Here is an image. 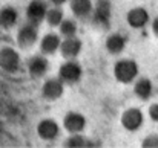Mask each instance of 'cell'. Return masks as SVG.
Segmentation results:
<instances>
[{
  "instance_id": "obj_4",
  "label": "cell",
  "mask_w": 158,
  "mask_h": 148,
  "mask_svg": "<svg viewBox=\"0 0 158 148\" xmlns=\"http://www.w3.org/2000/svg\"><path fill=\"white\" fill-rule=\"evenodd\" d=\"M22 67L20 53L11 46L0 48V69L8 73H15Z\"/></svg>"
},
{
  "instance_id": "obj_7",
  "label": "cell",
  "mask_w": 158,
  "mask_h": 148,
  "mask_svg": "<svg viewBox=\"0 0 158 148\" xmlns=\"http://www.w3.org/2000/svg\"><path fill=\"white\" fill-rule=\"evenodd\" d=\"M26 69H28V73L32 76V78H42L48 73L49 70V61L46 58V55L43 53H37V55H32L28 58L26 61Z\"/></svg>"
},
{
  "instance_id": "obj_19",
  "label": "cell",
  "mask_w": 158,
  "mask_h": 148,
  "mask_svg": "<svg viewBox=\"0 0 158 148\" xmlns=\"http://www.w3.org/2000/svg\"><path fill=\"white\" fill-rule=\"evenodd\" d=\"M89 145H91V142L81 133H69V136L63 142V147L66 148H83L89 147Z\"/></svg>"
},
{
  "instance_id": "obj_9",
  "label": "cell",
  "mask_w": 158,
  "mask_h": 148,
  "mask_svg": "<svg viewBox=\"0 0 158 148\" xmlns=\"http://www.w3.org/2000/svg\"><path fill=\"white\" fill-rule=\"evenodd\" d=\"M63 93H64V84L58 76L46 80L42 86V96L46 101H57L63 96Z\"/></svg>"
},
{
  "instance_id": "obj_10",
  "label": "cell",
  "mask_w": 158,
  "mask_h": 148,
  "mask_svg": "<svg viewBox=\"0 0 158 148\" xmlns=\"http://www.w3.org/2000/svg\"><path fill=\"white\" fill-rule=\"evenodd\" d=\"M37 134L42 141H55L60 134V125L52 118H45L37 124Z\"/></svg>"
},
{
  "instance_id": "obj_25",
  "label": "cell",
  "mask_w": 158,
  "mask_h": 148,
  "mask_svg": "<svg viewBox=\"0 0 158 148\" xmlns=\"http://www.w3.org/2000/svg\"><path fill=\"white\" fill-rule=\"evenodd\" d=\"M51 3H52L54 6H61V5H64L68 0H49Z\"/></svg>"
},
{
  "instance_id": "obj_16",
  "label": "cell",
  "mask_w": 158,
  "mask_h": 148,
  "mask_svg": "<svg viewBox=\"0 0 158 148\" xmlns=\"http://www.w3.org/2000/svg\"><path fill=\"white\" fill-rule=\"evenodd\" d=\"M69 2V6H71V11L74 14L75 18H80V20H86L91 17V12H92V0H68Z\"/></svg>"
},
{
  "instance_id": "obj_3",
  "label": "cell",
  "mask_w": 158,
  "mask_h": 148,
  "mask_svg": "<svg viewBox=\"0 0 158 148\" xmlns=\"http://www.w3.org/2000/svg\"><path fill=\"white\" fill-rule=\"evenodd\" d=\"M83 76L81 64L74 60H66L58 69V78L63 81L64 86H75Z\"/></svg>"
},
{
  "instance_id": "obj_15",
  "label": "cell",
  "mask_w": 158,
  "mask_h": 148,
  "mask_svg": "<svg viewBox=\"0 0 158 148\" xmlns=\"http://www.w3.org/2000/svg\"><path fill=\"white\" fill-rule=\"evenodd\" d=\"M134 93L140 101H149L154 93V84L149 78H135L134 80Z\"/></svg>"
},
{
  "instance_id": "obj_20",
  "label": "cell",
  "mask_w": 158,
  "mask_h": 148,
  "mask_svg": "<svg viewBox=\"0 0 158 148\" xmlns=\"http://www.w3.org/2000/svg\"><path fill=\"white\" fill-rule=\"evenodd\" d=\"M63 18H64V14H63L61 6L48 8V11H46V14H45V21H46L51 28H57Z\"/></svg>"
},
{
  "instance_id": "obj_24",
  "label": "cell",
  "mask_w": 158,
  "mask_h": 148,
  "mask_svg": "<svg viewBox=\"0 0 158 148\" xmlns=\"http://www.w3.org/2000/svg\"><path fill=\"white\" fill-rule=\"evenodd\" d=\"M151 28H152L154 35H155V37H158V17H155V18L151 21Z\"/></svg>"
},
{
  "instance_id": "obj_14",
  "label": "cell",
  "mask_w": 158,
  "mask_h": 148,
  "mask_svg": "<svg viewBox=\"0 0 158 148\" xmlns=\"http://www.w3.org/2000/svg\"><path fill=\"white\" fill-rule=\"evenodd\" d=\"M17 23H19V11L11 5L2 6L0 8V28L5 31H9Z\"/></svg>"
},
{
  "instance_id": "obj_13",
  "label": "cell",
  "mask_w": 158,
  "mask_h": 148,
  "mask_svg": "<svg viewBox=\"0 0 158 148\" xmlns=\"http://www.w3.org/2000/svg\"><path fill=\"white\" fill-rule=\"evenodd\" d=\"M63 127L68 133H81L86 128V118L78 111H68L63 118Z\"/></svg>"
},
{
  "instance_id": "obj_8",
  "label": "cell",
  "mask_w": 158,
  "mask_h": 148,
  "mask_svg": "<svg viewBox=\"0 0 158 148\" xmlns=\"http://www.w3.org/2000/svg\"><path fill=\"white\" fill-rule=\"evenodd\" d=\"M126 21H127V25L132 29H143L151 21V15H149V12H148L146 8L135 6V8H132V9L127 11Z\"/></svg>"
},
{
  "instance_id": "obj_5",
  "label": "cell",
  "mask_w": 158,
  "mask_h": 148,
  "mask_svg": "<svg viewBox=\"0 0 158 148\" xmlns=\"http://www.w3.org/2000/svg\"><path fill=\"white\" fill-rule=\"evenodd\" d=\"M37 40H39V26L37 25L26 21L19 28L15 41L22 49H28V48L34 46L37 43Z\"/></svg>"
},
{
  "instance_id": "obj_12",
  "label": "cell",
  "mask_w": 158,
  "mask_h": 148,
  "mask_svg": "<svg viewBox=\"0 0 158 148\" xmlns=\"http://www.w3.org/2000/svg\"><path fill=\"white\" fill-rule=\"evenodd\" d=\"M83 49V43L80 38L75 37H68V38H63L61 43H60V53L63 55L64 60H74L80 55V52Z\"/></svg>"
},
{
  "instance_id": "obj_2",
  "label": "cell",
  "mask_w": 158,
  "mask_h": 148,
  "mask_svg": "<svg viewBox=\"0 0 158 148\" xmlns=\"http://www.w3.org/2000/svg\"><path fill=\"white\" fill-rule=\"evenodd\" d=\"M91 21L100 29H107L112 18V5L110 0H97L92 6L91 12Z\"/></svg>"
},
{
  "instance_id": "obj_6",
  "label": "cell",
  "mask_w": 158,
  "mask_h": 148,
  "mask_svg": "<svg viewBox=\"0 0 158 148\" xmlns=\"http://www.w3.org/2000/svg\"><path fill=\"white\" fill-rule=\"evenodd\" d=\"M144 124V113L137 108V107H131V108H126L121 115V125L124 130L134 133V131H138Z\"/></svg>"
},
{
  "instance_id": "obj_22",
  "label": "cell",
  "mask_w": 158,
  "mask_h": 148,
  "mask_svg": "<svg viewBox=\"0 0 158 148\" xmlns=\"http://www.w3.org/2000/svg\"><path fill=\"white\" fill-rule=\"evenodd\" d=\"M143 148H158V133H152L141 141Z\"/></svg>"
},
{
  "instance_id": "obj_17",
  "label": "cell",
  "mask_w": 158,
  "mask_h": 148,
  "mask_svg": "<svg viewBox=\"0 0 158 148\" xmlns=\"http://www.w3.org/2000/svg\"><path fill=\"white\" fill-rule=\"evenodd\" d=\"M126 45H127V37L123 35V34H110L107 38H106V50L110 53V55H120L123 50L126 49Z\"/></svg>"
},
{
  "instance_id": "obj_11",
  "label": "cell",
  "mask_w": 158,
  "mask_h": 148,
  "mask_svg": "<svg viewBox=\"0 0 158 148\" xmlns=\"http://www.w3.org/2000/svg\"><path fill=\"white\" fill-rule=\"evenodd\" d=\"M48 11V3L45 0H31L26 6V18L34 25H40L45 21V14Z\"/></svg>"
},
{
  "instance_id": "obj_23",
  "label": "cell",
  "mask_w": 158,
  "mask_h": 148,
  "mask_svg": "<svg viewBox=\"0 0 158 148\" xmlns=\"http://www.w3.org/2000/svg\"><path fill=\"white\" fill-rule=\"evenodd\" d=\"M149 118L154 121V122H158V102H154L149 105Z\"/></svg>"
},
{
  "instance_id": "obj_21",
  "label": "cell",
  "mask_w": 158,
  "mask_h": 148,
  "mask_svg": "<svg viewBox=\"0 0 158 148\" xmlns=\"http://www.w3.org/2000/svg\"><path fill=\"white\" fill-rule=\"evenodd\" d=\"M60 29V37L68 38V37H75L77 35V21L74 18H63L58 25Z\"/></svg>"
},
{
  "instance_id": "obj_1",
  "label": "cell",
  "mask_w": 158,
  "mask_h": 148,
  "mask_svg": "<svg viewBox=\"0 0 158 148\" xmlns=\"http://www.w3.org/2000/svg\"><path fill=\"white\" fill-rule=\"evenodd\" d=\"M138 76V64L132 58L118 60L114 64V78L121 84H131Z\"/></svg>"
},
{
  "instance_id": "obj_18",
  "label": "cell",
  "mask_w": 158,
  "mask_h": 148,
  "mask_svg": "<svg viewBox=\"0 0 158 148\" xmlns=\"http://www.w3.org/2000/svg\"><path fill=\"white\" fill-rule=\"evenodd\" d=\"M60 43H61L60 34L49 32L45 37H42V40H40V52L43 55H52V53H55L58 50Z\"/></svg>"
}]
</instances>
